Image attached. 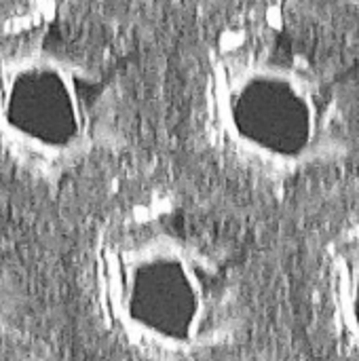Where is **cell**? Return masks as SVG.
<instances>
[{"mask_svg":"<svg viewBox=\"0 0 359 361\" xmlns=\"http://www.w3.org/2000/svg\"><path fill=\"white\" fill-rule=\"evenodd\" d=\"M104 330L142 361H201L226 332L218 262L169 212L133 207L108 220L91 258Z\"/></svg>","mask_w":359,"mask_h":361,"instance_id":"6da1fadb","label":"cell"},{"mask_svg":"<svg viewBox=\"0 0 359 361\" xmlns=\"http://www.w3.org/2000/svg\"><path fill=\"white\" fill-rule=\"evenodd\" d=\"M116 89L63 30L59 6L25 4L0 19V157L44 180L99 157L116 135Z\"/></svg>","mask_w":359,"mask_h":361,"instance_id":"7a4b0ae2","label":"cell"},{"mask_svg":"<svg viewBox=\"0 0 359 361\" xmlns=\"http://www.w3.org/2000/svg\"><path fill=\"white\" fill-rule=\"evenodd\" d=\"M21 305V281L17 267L0 245V336L6 334L19 315Z\"/></svg>","mask_w":359,"mask_h":361,"instance_id":"3957f363","label":"cell"}]
</instances>
